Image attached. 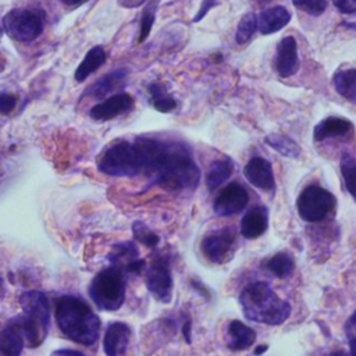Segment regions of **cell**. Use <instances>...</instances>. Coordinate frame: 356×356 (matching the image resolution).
<instances>
[{
	"mask_svg": "<svg viewBox=\"0 0 356 356\" xmlns=\"http://www.w3.org/2000/svg\"><path fill=\"white\" fill-rule=\"evenodd\" d=\"M240 303L247 319L269 326L284 323L291 313L290 303L280 299L268 283L247 285L240 295Z\"/></svg>",
	"mask_w": 356,
	"mask_h": 356,
	"instance_id": "3",
	"label": "cell"
},
{
	"mask_svg": "<svg viewBox=\"0 0 356 356\" xmlns=\"http://www.w3.org/2000/svg\"><path fill=\"white\" fill-rule=\"evenodd\" d=\"M127 79V71L126 70H115L111 71L102 78H99L91 88H88L86 95L95 99H102L111 93L113 91L124 86Z\"/></svg>",
	"mask_w": 356,
	"mask_h": 356,
	"instance_id": "20",
	"label": "cell"
},
{
	"mask_svg": "<svg viewBox=\"0 0 356 356\" xmlns=\"http://www.w3.org/2000/svg\"><path fill=\"white\" fill-rule=\"evenodd\" d=\"M17 106V97L12 93H0V113L9 114L12 113Z\"/></svg>",
	"mask_w": 356,
	"mask_h": 356,
	"instance_id": "34",
	"label": "cell"
},
{
	"mask_svg": "<svg viewBox=\"0 0 356 356\" xmlns=\"http://www.w3.org/2000/svg\"><path fill=\"white\" fill-rule=\"evenodd\" d=\"M134 99L129 93H117L91 109V117L96 122H109L113 118L131 111Z\"/></svg>",
	"mask_w": 356,
	"mask_h": 356,
	"instance_id": "11",
	"label": "cell"
},
{
	"mask_svg": "<svg viewBox=\"0 0 356 356\" xmlns=\"http://www.w3.org/2000/svg\"><path fill=\"white\" fill-rule=\"evenodd\" d=\"M147 287L160 302L169 303L173 298V276L166 258L158 256L152 261L147 273Z\"/></svg>",
	"mask_w": 356,
	"mask_h": 356,
	"instance_id": "9",
	"label": "cell"
},
{
	"mask_svg": "<svg viewBox=\"0 0 356 356\" xmlns=\"http://www.w3.org/2000/svg\"><path fill=\"white\" fill-rule=\"evenodd\" d=\"M258 30H259V23H258L256 15L254 13L245 15L240 21L238 28H236V34H235L236 44L238 45L247 44Z\"/></svg>",
	"mask_w": 356,
	"mask_h": 356,
	"instance_id": "28",
	"label": "cell"
},
{
	"mask_svg": "<svg viewBox=\"0 0 356 356\" xmlns=\"http://www.w3.org/2000/svg\"><path fill=\"white\" fill-rule=\"evenodd\" d=\"M133 231H134V236L135 240L140 241L141 244L149 247V248H155L156 245H159L160 243V238L159 236L152 232L144 223L141 221H137L134 225H133Z\"/></svg>",
	"mask_w": 356,
	"mask_h": 356,
	"instance_id": "32",
	"label": "cell"
},
{
	"mask_svg": "<svg viewBox=\"0 0 356 356\" xmlns=\"http://www.w3.org/2000/svg\"><path fill=\"white\" fill-rule=\"evenodd\" d=\"M182 334H184V337H185L187 342H188V344H191V321H189V320H187V321L184 323Z\"/></svg>",
	"mask_w": 356,
	"mask_h": 356,
	"instance_id": "39",
	"label": "cell"
},
{
	"mask_svg": "<svg viewBox=\"0 0 356 356\" xmlns=\"http://www.w3.org/2000/svg\"><path fill=\"white\" fill-rule=\"evenodd\" d=\"M265 350H268V345H261L255 349V355H262Z\"/></svg>",
	"mask_w": 356,
	"mask_h": 356,
	"instance_id": "42",
	"label": "cell"
},
{
	"mask_svg": "<svg viewBox=\"0 0 356 356\" xmlns=\"http://www.w3.org/2000/svg\"><path fill=\"white\" fill-rule=\"evenodd\" d=\"M89 297L100 310L120 309L126 299V277L118 266L100 270L89 285Z\"/></svg>",
	"mask_w": 356,
	"mask_h": 356,
	"instance_id": "5",
	"label": "cell"
},
{
	"mask_svg": "<svg viewBox=\"0 0 356 356\" xmlns=\"http://www.w3.org/2000/svg\"><path fill=\"white\" fill-rule=\"evenodd\" d=\"M24 344L26 335L17 316L0 330V356H20Z\"/></svg>",
	"mask_w": 356,
	"mask_h": 356,
	"instance_id": "16",
	"label": "cell"
},
{
	"mask_svg": "<svg viewBox=\"0 0 356 356\" xmlns=\"http://www.w3.org/2000/svg\"><path fill=\"white\" fill-rule=\"evenodd\" d=\"M234 170V163L229 158H224L212 163L210 170L206 177V187L209 191L217 189L223 182H225Z\"/></svg>",
	"mask_w": 356,
	"mask_h": 356,
	"instance_id": "24",
	"label": "cell"
},
{
	"mask_svg": "<svg viewBox=\"0 0 356 356\" xmlns=\"http://www.w3.org/2000/svg\"><path fill=\"white\" fill-rule=\"evenodd\" d=\"M297 9L305 12L309 16H320L327 9V0H292Z\"/></svg>",
	"mask_w": 356,
	"mask_h": 356,
	"instance_id": "33",
	"label": "cell"
},
{
	"mask_svg": "<svg viewBox=\"0 0 356 356\" xmlns=\"http://www.w3.org/2000/svg\"><path fill=\"white\" fill-rule=\"evenodd\" d=\"M349 349L352 356H356V335L349 337Z\"/></svg>",
	"mask_w": 356,
	"mask_h": 356,
	"instance_id": "40",
	"label": "cell"
},
{
	"mask_svg": "<svg viewBox=\"0 0 356 356\" xmlns=\"http://www.w3.org/2000/svg\"><path fill=\"white\" fill-rule=\"evenodd\" d=\"M62 2L64 5H68V6H77V5H81V3L86 2V0H62Z\"/></svg>",
	"mask_w": 356,
	"mask_h": 356,
	"instance_id": "41",
	"label": "cell"
},
{
	"mask_svg": "<svg viewBox=\"0 0 356 356\" xmlns=\"http://www.w3.org/2000/svg\"><path fill=\"white\" fill-rule=\"evenodd\" d=\"M234 244V232L229 228H224L218 232L207 235L202 241V252L203 255L214 262L220 263L229 252Z\"/></svg>",
	"mask_w": 356,
	"mask_h": 356,
	"instance_id": "15",
	"label": "cell"
},
{
	"mask_svg": "<svg viewBox=\"0 0 356 356\" xmlns=\"http://www.w3.org/2000/svg\"><path fill=\"white\" fill-rule=\"evenodd\" d=\"M332 82H334L335 91L342 97L356 104V70L355 68L338 70L332 77Z\"/></svg>",
	"mask_w": 356,
	"mask_h": 356,
	"instance_id": "23",
	"label": "cell"
},
{
	"mask_svg": "<svg viewBox=\"0 0 356 356\" xmlns=\"http://www.w3.org/2000/svg\"><path fill=\"white\" fill-rule=\"evenodd\" d=\"M353 131V126L346 118L341 117H328L320 122L313 131L316 141H324L327 138L345 137Z\"/></svg>",
	"mask_w": 356,
	"mask_h": 356,
	"instance_id": "18",
	"label": "cell"
},
{
	"mask_svg": "<svg viewBox=\"0 0 356 356\" xmlns=\"http://www.w3.org/2000/svg\"><path fill=\"white\" fill-rule=\"evenodd\" d=\"M256 341V332L240 320H232L228 326V348L232 350H244Z\"/></svg>",
	"mask_w": 356,
	"mask_h": 356,
	"instance_id": "21",
	"label": "cell"
},
{
	"mask_svg": "<svg viewBox=\"0 0 356 356\" xmlns=\"http://www.w3.org/2000/svg\"><path fill=\"white\" fill-rule=\"evenodd\" d=\"M334 6L344 15L356 13V0H332Z\"/></svg>",
	"mask_w": 356,
	"mask_h": 356,
	"instance_id": "35",
	"label": "cell"
},
{
	"mask_svg": "<svg viewBox=\"0 0 356 356\" xmlns=\"http://www.w3.org/2000/svg\"><path fill=\"white\" fill-rule=\"evenodd\" d=\"M348 327H356V312L353 313V316L349 319L348 321Z\"/></svg>",
	"mask_w": 356,
	"mask_h": 356,
	"instance_id": "43",
	"label": "cell"
},
{
	"mask_svg": "<svg viewBox=\"0 0 356 356\" xmlns=\"http://www.w3.org/2000/svg\"><path fill=\"white\" fill-rule=\"evenodd\" d=\"M106 52L103 50L102 46H95L92 48L86 56L84 57V60L81 62V64L78 66L75 74H74V78L78 81V82H82L85 81L92 73H95L99 67H102L104 63H106Z\"/></svg>",
	"mask_w": 356,
	"mask_h": 356,
	"instance_id": "22",
	"label": "cell"
},
{
	"mask_svg": "<svg viewBox=\"0 0 356 356\" xmlns=\"http://www.w3.org/2000/svg\"><path fill=\"white\" fill-rule=\"evenodd\" d=\"M330 356H349V355H348V353H345V352L338 350V352H332Z\"/></svg>",
	"mask_w": 356,
	"mask_h": 356,
	"instance_id": "44",
	"label": "cell"
},
{
	"mask_svg": "<svg viewBox=\"0 0 356 356\" xmlns=\"http://www.w3.org/2000/svg\"><path fill=\"white\" fill-rule=\"evenodd\" d=\"M159 0H153L152 5H149L141 17V31H140V38L138 42L142 44L151 34L153 24H155V17H156V8H158Z\"/></svg>",
	"mask_w": 356,
	"mask_h": 356,
	"instance_id": "31",
	"label": "cell"
},
{
	"mask_svg": "<svg viewBox=\"0 0 356 356\" xmlns=\"http://www.w3.org/2000/svg\"><path fill=\"white\" fill-rule=\"evenodd\" d=\"M131 337L130 327L123 321H113L107 326L103 349L106 356H123L129 348Z\"/></svg>",
	"mask_w": 356,
	"mask_h": 356,
	"instance_id": "14",
	"label": "cell"
},
{
	"mask_svg": "<svg viewBox=\"0 0 356 356\" xmlns=\"http://www.w3.org/2000/svg\"><path fill=\"white\" fill-rule=\"evenodd\" d=\"M276 70L280 77L288 78L298 73L299 57H298V44L294 37H285L277 46L276 55Z\"/></svg>",
	"mask_w": 356,
	"mask_h": 356,
	"instance_id": "12",
	"label": "cell"
},
{
	"mask_svg": "<svg viewBox=\"0 0 356 356\" xmlns=\"http://www.w3.org/2000/svg\"><path fill=\"white\" fill-rule=\"evenodd\" d=\"M269 227V213L265 206H255L245 213L241 221V234L247 240L259 238Z\"/></svg>",
	"mask_w": 356,
	"mask_h": 356,
	"instance_id": "17",
	"label": "cell"
},
{
	"mask_svg": "<svg viewBox=\"0 0 356 356\" xmlns=\"http://www.w3.org/2000/svg\"><path fill=\"white\" fill-rule=\"evenodd\" d=\"M50 356H85V355L75 349H57Z\"/></svg>",
	"mask_w": 356,
	"mask_h": 356,
	"instance_id": "37",
	"label": "cell"
},
{
	"mask_svg": "<svg viewBox=\"0 0 356 356\" xmlns=\"http://www.w3.org/2000/svg\"><path fill=\"white\" fill-rule=\"evenodd\" d=\"M118 2H120L122 6L131 9V8H138L140 5L145 3L147 0H118Z\"/></svg>",
	"mask_w": 356,
	"mask_h": 356,
	"instance_id": "38",
	"label": "cell"
},
{
	"mask_svg": "<svg viewBox=\"0 0 356 356\" xmlns=\"http://www.w3.org/2000/svg\"><path fill=\"white\" fill-rule=\"evenodd\" d=\"M265 144H268L272 149L279 152L280 155L291 159H297L301 155V148L298 144L291 140L290 137H285L283 134H270L265 138Z\"/></svg>",
	"mask_w": 356,
	"mask_h": 356,
	"instance_id": "26",
	"label": "cell"
},
{
	"mask_svg": "<svg viewBox=\"0 0 356 356\" xmlns=\"http://www.w3.org/2000/svg\"><path fill=\"white\" fill-rule=\"evenodd\" d=\"M135 147L141 171L151 176L163 188L178 191L198 187L200 171L185 145L141 137L137 138Z\"/></svg>",
	"mask_w": 356,
	"mask_h": 356,
	"instance_id": "1",
	"label": "cell"
},
{
	"mask_svg": "<svg viewBox=\"0 0 356 356\" xmlns=\"http://www.w3.org/2000/svg\"><path fill=\"white\" fill-rule=\"evenodd\" d=\"M268 269L277 277L284 279L287 276H290L294 269H295V263L292 261V258L287 254H277L274 255L269 262H268Z\"/></svg>",
	"mask_w": 356,
	"mask_h": 356,
	"instance_id": "30",
	"label": "cell"
},
{
	"mask_svg": "<svg viewBox=\"0 0 356 356\" xmlns=\"http://www.w3.org/2000/svg\"><path fill=\"white\" fill-rule=\"evenodd\" d=\"M217 5V0H203V3L198 12V15L194 17V23H199L207 13L212 8H214Z\"/></svg>",
	"mask_w": 356,
	"mask_h": 356,
	"instance_id": "36",
	"label": "cell"
},
{
	"mask_svg": "<svg viewBox=\"0 0 356 356\" xmlns=\"http://www.w3.org/2000/svg\"><path fill=\"white\" fill-rule=\"evenodd\" d=\"M149 93L152 97V104L158 111L169 113L177 107L174 97L169 95V92L163 84L155 82V84L149 85Z\"/></svg>",
	"mask_w": 356,
	"mask_h": 356,
	"instance_id": "27",
	"label": "cell"
},
{
	"mask_svg": "<svg viewBox=\"0 0 356 356\" xmlns=\"http://www.w3.org/2000/svg\"><path fill=\"white\" fill-rule=\"evenodd\" d=\"M56 321L62 332L82 345H93L99 337L100 319L82 299L63 297L56 305Z\"/></svg>",
	"mask_w": 356,
	"mask_h": 356,
	"instance_id": "2",
	"label": "cell"
},
{
	"mask_svg": "<svg viewBox=\"0 0 356 356\" xmlns=\"http://www.w3.org/2000/svg\"><path fill=\"white\" fill-rule=\"evenodd\" d=\"M97 169L111 177H134L141 173L135 144L120 141L109 147L97 160Z\"/></svg>",
	"mask_w": 356,
	"mask_h": 356,
	"instance_id": "6",
	"label": "cell"
},
{
	"mask_svg": "<svg viewBox=\"0 0 356 356\" xmlns=\"http://www.w3.org/2000/svg\"><path fill=\"white\" fill-rule=\"evenodd\" d=\"M250 202L248 191L238 182H232L225 187L216 198L213 209L218 216H232L243 212Z\"/></svg>",
	"mask_w": 356,
	"mask_h": 356,
	"instance_id": "10",
	"label": "cell"
},
{
	"mask_svg": "<svg viewBox=\"0 0 356 356\" xmlns=\"http://www.w3.org/2000/svg\"><path fill=\"white\" fill-rule=\"evenodd\" d=\"M140 252L138 248L134 243H123V244H115L113 247V251L109 255V261L114 265L122 268V263H126V269L134 263L135 261H138L140 258Z\"/></svg>",
	"mask_w": 356,
	"mask_h": 356,
	"instance_id": "25",
	"label": "cell"
},
{
	"mask_svg": "<svg viewBox=\"0 0 356 356\" xmlns=\"http://www.w3.org/2000/svg\"><path fill=\"white\" fill-rule=\"evenodd\" d=\"M335 207V196L319 185L306 187L297 200V209L308 223H317L324 220Z\"/></svg>",
	"mask_w": 356,
	"mask_h": 356,
	"instance_id": "8",
	"label": "cell"
},
{
	"mask_svg": "<svg viewBox=\"0 0 356 356\" xmlns=\"http://www.w3.org/2000/svg\"><path fill=\"white\" fill-rule=\"evenodd\" d=\"M255 2H258V3H266V2H270V0H255Z\"/></svg>",
	"mask_w": 356,
	"mask_h": 356,
	"instance_id": "45",
	"label": "cell"
},
{
	"mask_svg": "<svg viewBox=\"0 0 356 356\" xmlns=\"http://www.w3.org/2000/svg\"><path fill=\"white\" fill-rule=\"evenodd\" d=\"M45 26V13L42 10L16 9L3 17L6 34L19 42H31L37 39Z\"/></svg>",
	"mask_w": 356,
	"mask_h": 356,
	"instance_id": "7",
	"label": "cell"
},
{
	"mask_svg": "<svg viewBox=\"0 0 356 356\" xmlns=\"http://www.w3.org/2000/svg\"><path fill=\"white\" fill-rule=\"evenodd\" d=\"M291 21V13L283 6H274L261 13L258 23L263 35H272L281 31Z\"/></svg>",
	"mask_w": 356,
	"mask_h": 356,
	"instance_id": "19",
	"label": "cell"
},
{
	"mask_svg": "<svg viewBox=\"0 0 356 356\" xmlns=\"http://www.w3.org/2000/svg\"><path fill=\"white\" fill-rule=\"evenodd\" d=\"M244 176L256 188H261L263 191L276 189V180L272 163L263 158H252L244 169Z\"/></svg>",
	"mask_w": 356,
	"mask_h": 356,
	"instance_id": "13",
	"label": "cell"
},
{
	"mask_svg": "<svg viewBox=\"0 0 356 356\" xmlns=\"http://www.w3.org/2000/svg\"><path fill=\"white\" fill-rule=\"evenodd\" d=\"M341 174L344 177V182L348 192L356 202V160L350 155H342Z\"/></svg>",
	"mask_w": 356,
	"mask_h": 356,
	"instance_id": "29",
	"label": "cell"
},
{
	"mask_svg": "<svg viewBox=\"0 0 356 356\" xmlns=\"http://www.w3.org/2000/svg\"><path fill=\"white\" fill-rule=\"evenodd\" d=\"M23 315L19 316L26 342L31 346H39L49 332L50 303L41 291H27L20 295Z\"/></svg>",
	"mask_w": 356,
	"mask_h": 356,
	"instance_id": "4",
	"label": "cell"
}]
</instances>
